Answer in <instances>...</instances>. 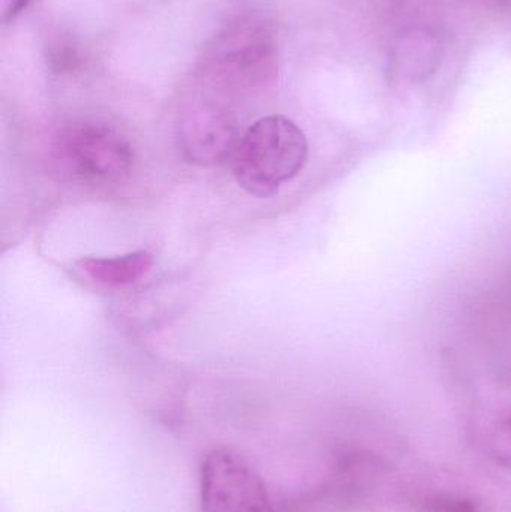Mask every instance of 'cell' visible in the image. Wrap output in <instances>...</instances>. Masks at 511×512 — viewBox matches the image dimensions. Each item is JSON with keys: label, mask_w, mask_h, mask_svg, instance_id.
<instances>
[{"label": "cell", "mask_w": 511, "mask_h": 512, "mask_svg": "<svg viewBox=\"0 0 511 512\" xmlns=\"http://www.w3.org/2000/svg\"><path fill=\"white\" fill-rule=\"evenodd\" d=\"M308 153V140L293 120L267 116L242 135L231 168L243 191L252 197L272 198L285 182L299 176Z\"/></svg>", "instance_id": "6da1fadb"}, {"label": "cell", "mask_w": 511, "mask_h": 512, "mask_svg": "<svg viewBox=\"0 0 511 512\" xmlns=\"http://www.w3.org/2000/svg\"><path fill=\"white\" fill-rule=\"evenodd\" d=\"M59 150L69 173L89 185H120L134 170L131 144L108 126L95 123L72 126L60 137Z\"/></svg>", "instance_id": "7a4b0ae2"}, {"label": "cell", "mask_w": 511, "mask_h": 512, "mask_svg": "<svg viewBox=\"0 0 511 512\" xmlns=\"http://www.w3.org/2000/svg\"><path fill=\"white\" fill-rule=\"evenodd\" d=\"M201 512H276L263 478L243 457L216 448L200 471Z\"/></svg>", "instance_id": "3957f363"}, {"label": "cell", "mask_w": 511, "mask_h": 512, "mask_svg": "<svg viewBox=\"0 0 511 512\" xmlns=\"http://www.w3.org/2000/svg\"><path fill=\"white\" fill-rule=\"evenodd\" d=\"M240 138L236 122L227 111L201 107L183 119L179 144L185 159L192 164L221 165L233 159Z\"/></svg>", "instance_id": "277c9868"}, {"label": "cell", "mask_w": 511, "mask_h": 512, "mask_svg": "<svg viewBox=\"0 0 511 512\" xmlns=\"http://www.w3.org/2000/svg\"><path fill=\"white\" fill-rule=\"evenodd\" d=\"M155 256L152 252H128L111 258H83L78 267L92 282L107 288H123L143 279L152 270Z\"/></svg>", "instance_id": "5b68a950"}, {"label": "cell", "mask_w": 511, "mask_h": 512, "mask_svg": "<svg viewBox=\"0 0 511 512\" xmlns=\"http://www.w3.org/2000/svg\"><path fill=\"white\" fill-rule=\"evenodd\" d=\"M489 451L500 465L511 469V414L492 433Z\"/></svg>", "instance_id": "8992f818"}, {"label": "cell", "mask_w": 511, "mask_h": 512, "mask_svg": "<svg viewBox=\"0 0 511 512\" xmlns=\"http://www.w3.org/2000/svg\"><path fill=\"white\" fill-rule=\"evenodd\" d=\"M434 512H479V508L465 499H438L434 502Z\"/></svg>", "instance_id": "52a82bcc"}, {"label": "cell", "mask_w": 511, "mask_h": 512, "mask_svg": "<svg viewBox=\"0 0 511 512\" xmlns=\"http://www.w3.org/2000/svg\"><path fill=\"white\" fill-rule=\"evenodd\" d=\"M29 0H0V14H2L3 23L14 20L24 8Z\"/></svg>", "instance_id": "ba28073f"}]
</instances>
